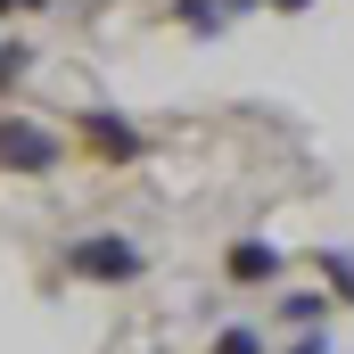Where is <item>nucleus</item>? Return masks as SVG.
<instances>
[{"label": "nucleus", "instance_id": "f257e3e1", "mask_svg": "<svg viewBox=\"0 0 354 354\" xmlns=\"http://www.w3.org/2000/svg\"><path fill=\"white\" fill-rule=\"evenodd\" d=\"M58 157H66L58 132H41V124H25V115L0 124V174H58Z\"/></svg>", "mask_w": 354, "mask_h": 354}, {"label": "nucleus", "instance_id": "f03ea898", "mask_svg": "<svg viewBox=\"0 0 354 354\" xmlns=\"http://www.w3.org/2000/svg\"><path fill=\"white\" fill-rule=\"evenodd\" d=\"M66 264L83 272V280H99V288H124V280H140V248L115 239V231H99V239H75L66 248Z\"/></svg>", "mask_w": 354, "mask_h": 354}, {"label": "nucleus", "instance_id": "7ed1b4c3", "mask_svg": "<svg viewBox=\"0 0 354 354\" xmlns=\"http://www.w3.org/2000/svg\"><path fill=\"white\" fill-rule=\"evenodd\" d=\"M280 272H288V256H280L272 239H239V248L223 256V280H231V288H272Z\"/></svg>", "mask_w": 354, "mask_h": 354}, {"label": "nucleus", "instance_id": "20e7f679", "mask_svg": "<svg viewBox=\"0 0 354 354\" xmlns=\"http://www.w3.org/2000/svg\"><path fill=\"white\" fill-rule=\"evenodd\" d=\"M83 149L99 157V165H132V157H140L149 140H140L132 124H115V115H83Z\"/></svg>", "mask_w": 354, "mask_h": 354}, {"label": "nucleus", "instance_id": "39448f33", "mask_svg": "<svg viewBox=\"0 0 354 354\" xmlns=\"http://www.w3.org/2000/svg\"><path fill=\"white\" fill-rule=\"evenodd\" d=\"M280 322H297V330H313V322H322V297H313V288H297V297H280Z\"/></svg>", "mask_w": 354, "mask_h": 354}, {"label": "nucleus", "instance_id": "423d86ee", "mask_svg": "<svg viewBox=\"0 0 354 354\" xmlns=\"http://www.w3.org/2000/svg\"><path fill=\"white\" fill-rule=\"evenodd\" d=\"M214 354H264V330H248V322H231V330L214 338Z\"/></svg>", "mask_w": 354, "mask_h": 354}, {"label": "nucleus", "instance_id": "0eeeda50", "mask_svg": "<svg viewBox=\"0 0 354 354\" xmlns=\"http://www.w3.org/2000/svg\"><path fill=\"white\" fill-rule=\"evenodd\" d=\"M322 272H330V288L354 305V256H338V248H330V256H322Z\"/></svg>", "mask_w": 354, "mask_h": 354}, {"label": "nucleus", "instance_id": "6e6552de", "mask_svg": "<svg viewBox=\"0 0 354 354\" xmlns=\"http://www.w3.org/2000/svg\"><path fill=\"white\" fill-rule=\"evenodd\" d=\"M25 75V50H0V99H8V83Z\"/></svg>", "mask_w": 354, "mask_h": 354}, {"label": "nucleus", "instance_id": "1a4fd4ad", "mask_svg": "<svg viewBox=\"0 0 354 354\" xmlns=\"http://www.w3.org/2000/svg\"><path fill=\"white\" fill-rule=\"evenodd\" d=\"M288 354H330V338H313V330H305V338H297Z\"/></svg>", "mask_w": 354, "mask_h": 354}]
</instances>
